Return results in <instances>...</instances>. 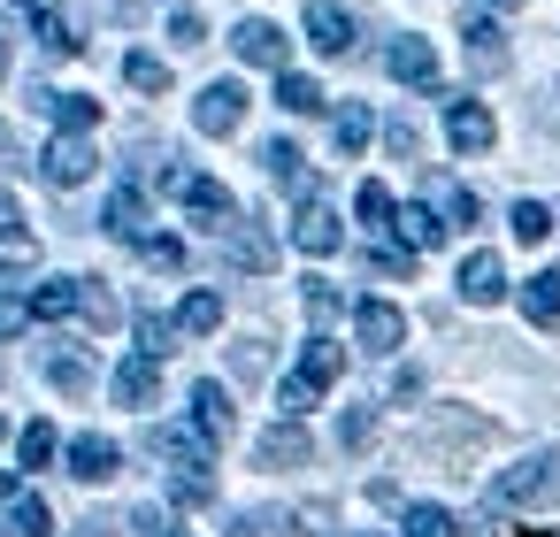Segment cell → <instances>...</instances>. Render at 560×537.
<instances>
[{
	"instance_id": "11a10c76",
	"label": "cell",
	"mask_w": 560,
	"mask_h": 537,
	"mask_svg": "<svg viewBox=\"0 0 560 537\" xmlns=\"http://www.w3.org/2000/svg\"><path fill=\"white\" fill-rule=\"evenodd\" d=\"M545 116H552V124H560V85H552V108H545Z\"/></svg>"
},
{
	"instance_id": "d6986e66",
	"label": "cell",
	"mask_w": 560,
	"mask_h": 537,
	"mask_svg": "<svg viewBox=\"0 0 560 537\" xmlns=\"http://www.w3.org/2000/svg\"><path fill=\"white\" fill-rule=\"evenodd\" d=\"M292 246H300V254H338V246H346V231H338V215H330L323 200H307V208H300V223H292Z\"/></svg>"
},
{
	"instance_id": "5b68a950",
	"label": "cell",
	"mask_w": 560,
	"mask_h": 537,
	"mask_svg": "<svg viewBox=\"0 0 560 537\" xmlns=\"http://www.w3.org/2000/svg\"><path fill=\"white\" fill-rule=\"evenodd\" d=\"M384 70H392L399 85H415V93H438V47H430V39H415V32L384 47Z\"/></svg>"
},
{
	"instance_id": "ee69618b",
	"label": "cell",
	"mask_w": 560,
	"mask_h": 537,
	"mask_svg": "<svg viewBox=\"0 0 560 537\" xmlns=\"http://www.w3.org/2000/svg\"><path fill=\"white\" fill-rule=\"evenodd\" d=\"M139 254H147V269H185V238H139Z\"/></svg>"
},
{
	"instance_id": "6f0895ef",
	"label": "cell",
	"mask_w": 560,
	"mask_h": 537,
	"mask_svg": "<svg viewBox=\"0 0 560 537\" xmlns=\"http://www.w3.org/2000/svg\"><path fill=\"white\" fill-rule=\"evenodd\" d=\"M491 9H522V0H491Z\"/></svg>"
},
{
	"instance_id": "6da1fadb",
	"label": "cell",
	"mask_w": 560,
	"mask_h": 537,
	"mask_svg": "<svg viewBox=\"0 0 560 537\" xmlns=\"http://www.w3.org/2000/svg\"><path fill=\"white\" fill-rule=\"evenodd\" d=\"M338 369H346V346L315 330V338H307V353H300V369L284 376V415H307V407L338 384Z\"/></svg>"
},
{
	"instance_id": "681fc988",
	"label": "cell",
	"mask_w": 560,
	"mask_h": 537,
	"mask_svg": "<svg viewBox=\"0 0 560 537\" xmlns=\"http://www.w3.org/2000/svg\"><path fill=\"white\" fill-rule=\"evenodd\" d=\"M170 39H177V47H208V24H200V9H177V16H170Z\"/></svg>"
},
{
	"instance_id": "5bb4252c",
	"label": "cell",
	"mask_w": 560,
	"mask_h": 537,
	"mask_svg": "<svg viewBox=\"0 0 560 537\" xmlns=\"http://www.w3.org/2000/svg\"><path fill=\"white\" fill-rule=\"evenodd\" d=\"M124 468V453H116V437H101V430H85V437H70V476L78 483H108Z\"/></svg>"
},
{
	"instance_id": "484cf974",
	"label": "cell",
	"mask_w": 560,
	"mask_h": 537,
	"mask_svg": "<svg viewBox=\"0 0 560 537\" xmlns=\"http://www.w3.org/2000/svg\"><path fill=\"white\" fill-rule=\"evenodd\" d=\"M277 108L284 116H323V85L300 78V70H277Z\"/></svg>"
},
{
	"instance_id": "9c48e42d",
	"label": "cell",
	"mask_w": 560,
	"mask_h": 537,
	"mask_svg": "<svg viewBox=\"0 0 560 537\" xmlns=\"http://www.w3.org/2000/svg\"><path fill=\"white\" fill-rule=\"evenodd\" d=\"M177 200H185L192 223H208V231H231V223H238V200H231V185H215V177H185Z\"/></svg>"
},
{
	"instance_id": "9f6ffc18",
	"label": "cell",
	"mask_w": 560,
	"mask_h": 537,
	"mask_svg": "<svg viewBox=\"0 0 560 537\" xmlns=\"http://www.w3.org/2000/svg\"><path fill=\"white\" fill-rule=\"evenodd\" d=\"M0 78H9V47H0Z\"/></svg>"
},
{
	"instance_id": "e575fe53",
	"label": "cell",
	"mask_w": 560,
	"mask_h": 537,
	"mask_svg": "<svg viewBox=\"0 0 560 537\" xmlns=\"http://www.w3.org/2000/svg\"><path fill=\"white\" fill-rule=\"evenodd\" d=\"M223 537H292V514H277V506H254V514H238Z\"/></svg>"
},
{
	"instance_id": "bcb514c9",
	"label": "cell",
	"mask_w": 560,
	"mask_h": 537,
	"mask_svg": "<svg viewBox=\"0 0 560 537\" xmlns=\"http://www.w3.org/2000/svg\"><path fill=\"white\" fill-rule=\"evenodd\" d=\"M384 147H392L399 162H415V154H422V131H415L407 116H392V124H384Z\"/></svg>"
},
{
	"instance_id": "ffe728a7",
	"label": "cell",
	"mask_w": 560,
	"mask_h": 537,
	"mask_svg": "<svg viewBox=\"0 0 560 537\" xmlns=\"http://www.w3.org/2000/svg\"><path fill=\"white\" fill-rule=\"evenodd\" d=\"M47 116H55V131H93L101 124V101L93 93H32Z\"/></svg>"
},
{
	"instance_id": "94428289",
	"label": "cell",
	"mask_w": 560,
	"mask_h": 537,
	"mask_svg": "<svg viewBox=\"0 0 560 537\" xmlns=\"http://www.w3.org/2000/svg\"><path fill=\"white\" fill-rule=\"evenodd\" d=\"M32 9H39V0H32Z\"/></svg>"
},
{
	"instance_id": "30bf717a",
	"label": "cell",
	"mask_w": 560,
	"mask_h": 537,
	"mask_svg": "<svg viewBox=\"0 0 560 537\" xmlns=\"http://www.w3.org/2000/svg\"><path fill=\"white\" fill-rule=\"evenodd\" d=\"M231 47H238V62H254V70H284V32H277L269 16H246V24L231 32Z\"/></svg>"
},
{
	"instance_id": "7402d4cb",
	"label": "cell",
	"mask_w": 560,
	"mask_h": 537,
	"mask_svg": "<svg viewBox=\"0 0 560 537\" xmlns=\"http://www.w3.org/2000/svg\"><path fill=\"white\" fill-rule=\"evenodd\" d=\"M522 315H529L537 330H560V269H537V277L522 284Z\"/></svg>"
},
{
	"instance_id": "f6af8a7d",
	"label": "cell",
	"mask_w": 560,
	"mask_h": 537,
	"mask_svg": "<svg viewBox=\"0 0 560 537\" xmlns=\"http://www.w3.org/2000/svg\"><path fill=\"white\" fill-rule=\"evenodd\" d=\"M0 246H16V254L32 246V223H24V208H16L9 192H0Z\"/></svg>"
},
{
	"instance_id": "52a82bcc",
	"label": "cell",
	"mask_w": 560,
	"mask_h": 537,
	"mask_svg": "<svg viewBox=\"0 0 560 537\" xmlns=\"http://www.w3.org/2000/svg\"><path fill=\"white\" fill-rule=\"evenodd\" d=\"M445 139H453V154H491L499 124H491V108H476V101H445Z\"/></svg>"
},
{
	"instance_id": "680465c9",
	"label": "cell",
	"mask_w": 560,
	"mask_h": 537,
	"mask_svg": "<svg viewBox=\"0 0 560 537\" xmlns=\"http://www.w3.org/2000/svg\"><path fill=\"white\" fill-rule=\"evenodd\" d=\"M0 437H9V415H0Z\"/></svg>"
},
{
	"instance_id": "3957f363",
	"label": "cell",
	"mask_w": 560,
	"mask_h": 537,
	"mask_svg": "<svg viewBox=\"0 0 560 537\" xmlns=\"http://www.w3.org/2000/svg\"><path fill=\"white\" fill-rule=\"evenodd\" d=\"M192 124H200L208 139H231V131L246 124V85H238V78H215V85H200V101H192Z\"/></svg>"
},
{
	"instance_id": "9a60e30c",
	"label": "cell",
	"mask_w": 560,
	"mask_h": 537,
	"mask_svg": "<svg viewBox=\"0 0 560 537\" xmlns=\"http://www.w3.org/2000/svg\"><path fill=\"white\" fill-rule=\"evenodd\" d=\"M101 231H108V238H124V246H139V238H147V200H139V185H116V192H108Z\"/></svg>"
},
{
	"instance_id": "74e56055",
	"label": "cell",
	"mask_w": 560,
	"mask_h": 537,
	"mask_svg": "<svg viewBox=\"0 0 560 537\" xmlns=\"http://www.w3.org/2000/svg\"><path fill=\"white\" fill-rule=\"evenodd\" d=\"M16 453H24V468H47V460H55V422H24Z\"/></svg>"
},
{
	"instance_id": "f5cc1de1",
	"label": "cell",
	"mask_w": 560,
	"mask_h": 537,
	"mask_svg": "<svg viewBox=\"0 0 560 537\" xmlns=\"http://www.w3.org/2000/svg\"><path fill=\"white\" fill-rule=\"evenodd\" d=\"M147 537H185V529H177V522H154V529H147Z\"/></svg>"
},
{
	"instance_id": "7a4b0ae2",
	"label": "cell",
	"mask_w": 560,
	"mask_h": 537,
	"mask_svg": "<svg viewBox=\"0 0 560 537\" xmlns=\"http://www.w3.org/2000/svg\"><path fill=\"white\" fill-rule=\"evenodd\" d=\"M491 506H560V453H529L491 483Z\"/></svg>"
},
{
	"instance_id": "816d5d0a",
	"label": "cell",
	"mask_w": 560,
	"mask_h": 537,
	"mask_svg": "<svg viewBox=\"0 0 560 537\" xmlns=\"http://www.w3.org/2000/svg\"><path fill=\"white\" fill-rule=\"evenodd\" d=\"M108 16H139V9H154V0H101Z\"/></svg>"
},
{
	"instance_id": "ba28073f",
	"label": "cell",
	"mask_w": 560,
	"mask_h": 537,
	"mask_svg": "<svg viewBox=\"0 0 560 537\" xmlns=\"http://www.w3.org/2000/svg\"><path fill=\"white\" fill-rule=\"evenodd\" d=\"M307 453H315V437H307V422L300 415H284L277 430H261V445H254V460L261 468H307Z\"/></svg>"
},
{
	"instance_id": "7c38bea8",
	"label": "cell",
	"mask_w": 560,
	"mask_h": 537,
	"mask_svg": "<svg viewBox=\"0 0 560 537\" xmlns=\"http://www.w3.org/2000/svg\"><path fill=\"white\" fill-rule=\"evenodd\" d=\"M39 170H47V185H85V177H93V147H85V131H62V139L39 154Z\"/></svg>"
},
{
	"instance_id": "cb8c5ba5",
	"label": "cell",
	"mask_w": 560,
	"mask_h": 537,
	"mask_svg": "<svg viewBox=\"0 0 560 537\" xmlns=\"http://www.w3.org/2000/svg\"><path fill=\"white\" fill-rule=\"evenodd\" d=\"M261 162H269V177H277L284 192H300V200H315V177L300 170V147H292V139H269V147H261Z\"/></svg>"
},
{
	"instance_id": "f546056e",
	"label": "cell",
	"mask_w": 560,
	"mask_h": 537,
	"mask_svg": "<svg viewBox=\"0 0 560 537\" xmlns=\"http://www.w3.org/2000/svg\"><path fill=\"white\" fill-rule=\"evenodd\" d=\"M47 384L70 392V399H85V392H93V361H85V353H47Z\"/></svg>"
},
{
	"instance_id": "d590c367",
	"label": "cell",
	"mask_w": 560,
	"mask_h": 537,
	"mask_svg": "<svg viewBox=\"0 0 560 537\" xmlns=\"http://www.w3.org/2000/svg\"><path fill=\"white\" fill-rule=\"evenodd\" d=\"M170 491H177V506H208L215 499V476L208 468H170Z\"/></svg>"
},
{
	"instance_id": "d6a6232c",
	"label": "cell",
	"mask_w": 560,
	"mask_h": 537,
	"mask_svg": "<svg viewBox=\"0 0 560 537\" xmlns=\"http://www.w3.org/2000/svg\"><path fill=\"white\" fill-rule=\"evenodd\" d=\"M438 215H445V231H468V223L483 215V200H476L468 185H438Z\"/></svg>"
},
{
	"instance_id": "1f68e13d",
	"label": "cell",
	"mask_w": 560,
	"mask_h": 537,
	"mask_svg": "<svg viewBox=\"0 0 560 537\" xmlns=\"http://www.w3.org/2000/svg\"><path fill=\"white\" fill-rule=\"evenodd\" d=\"M330 139H338V154H361V147L376 139V116H369V108H338V124H330Z\"/></svg>"
},
{
	"instance_id": "8992f818",
	"label": "cell",
	"mask_w": 560,
	"mask_h": 537,
	"mask_svg": "<svg viewBox=\"0 0 560 537\" xmlns=\"http://www.w3.org/2000/svg\"><path fill=\"white\" fill-rule=\"evenodd\" d=\"M353 338H361V353H392L407 338V315L392 300H353Z\"/></svg>"
},
{
	"instance_id": "4dcf8cb0",
	"label": "cell",
	"mask_w": 560,
	"mask_h": 537,
	"mask_svg": "<svg viewBox=\"0 0 560 537\" xmlns=\"http://www.w3.org/2000/svg\"><path fill=\"white\" fill-rule=\"evenodd\" d=\"M78 315H85L93 330H116V315H124V307H116V292H108V284L78 277Z\"/></svg>"
},
{
	"instance_id": "277c9868",
	"label": "cell",
	"mask_w": 560,
	"mask_h": 537,
	"mask_svg": "<svg viewBox=\"0 0 560 537\" xmlns=\"http://www.w3.org/2000/svg\"><path fill=\"white\" fill-rule=\"evenodd\" d=\"M0 506H9V522H16V537H55V506L9 468V476H0Z\"/></svg>"
},
{
	"instance_id": "44dd1931",
	"label": "cell",
	"mask_w": 560,
	"mask_h": 537,
	"mask_svg": "<svg viewBox=\"0 0 560 537\" xmlns=\"http://www.w3.org/2000/svg\"><path fill=\"white\" fill-rule=\"evenodd\" d=\"M392 231H399V246H415V254H430V246H445V238H453L438 208H399V215H392Z\"/></svg>"
},
{
	"instance_id": "f35d334b",
	"label": "cell",
	"mask_w": 560,
	"mask_h": 537,
	"mask_svg": "<svg viewBox=\"0 0 560 537\" xmlns=\"http://www.w3.org/2000/svg\"><path fill=\"white\" fill-rule=\"evenodd\" d=\"M399 537H453V514H445V506H407Z\"/></svg>"
},
{
	"instance_id": "7dc6e473",
	"label": "cell",
	"mask_w": 560,
	"mask_h": 537,
	"mask_svg": "<svg viewBox=\"0 0 560 537\" xmlns=\"http://www.w3.org/2000/svg\"><path fill=\"white\" fill-rule=\"evenodd\" d=\"M369 269H376V277H415V246H376Z\"/></svg>"
},
{
	"instance_id": "ac0fdd59",
	"label": "cell",
	"mask_w": 560,
	"mask_h": 537,
	"mask_svg": "<svg viewBox=\"0 0 560 537\" xmlns=\"http://www.w3.org/2000/svg\"><path fill=\"white\" fill-rule=\"evenodd\" d=\"M231 422H238L231 392H223V384H192V430H200L208 445H223V437H231Z\"/></svg>"
},
{
	"instance_id": "2e32d148",
	"label": "cell",
	"mask_w": 560,
	"mask_h": 537,
	"mask_svg": "<svg viewBox=\"0 0 560 537\" xmlns=\"http://www.w3.org/2000/svg\"><path fill=\"white\" fill-rule=\"evenodd\" d=\"M460 300H468V307H499V300H506L499 254H468V261H460Z\"/></svg>"
},
{
	"instance_id": "ab89813d",
	"label": "cell",
	"mask_w": 560,
	"mask_h": 537,
	"mask_svg": "<svg viewBox=\"0 0 560 537\" xmlns=\"http://www.w3.org/2000/svg\"><path fill=\"white\" fill-rule=\"evenodd\" d=\"M353 208H361V223H369V231H384V223H392V215H399V208H392V192H384V185H361V192H353Z\"/></svg>"
},
{
	"instance_id": "4316f807",
	"label": "cell",
	"mask_w": 560,
	"mask_h": 537,
	"mask_svg": "<svg viewBox=\"0 0 560 537\" xmlns=\"http://www.w3.org/2000/svg\"><path fill=\"white\" fill-rule=\"evenodd\" d=\"M32 315H39V323L78 315V277H47V284H32Z\"/></svg>"
},
{
	"instance_id": "83f0119b",
	"label": "cell",
	"mask_w": 560,
	"mask_h": 537,
	"mask_svg": "<svg viewBox=\"0 0 560 537\" xmlns=\"http://www.w3.org/2000/svg\"><path fill=\"white\" fill-rule=\"evenodd\" d=\"M177 330H185V338H208V330H223V292H185V307H177Z\"/></svg>"
},
{
	"instance_id": "8d00e7d4",
	"label": "cell",
	"mask_w": 560,
	"mask_h": 537,
	"mask_svg": "<svg viewBox=\"0 0 560 537\" xmlns=\"http://www.w3.org/2000/svg\"><path fill=\"white\" fill-rule=\"evenodd\" d=\"M124 78H131L139 93H170V62H162V55H131V62H124Z\"/></svg>"
},
{
	"instance_id": "db71d44e",
	"label": "cell",
	"mask_w": 560,
	"mask_h": 537,
	"mask_svg": "<svg viewBox=\"0 0 560 537\" xmlns=\"http://www.w3.org/2000/svg\"><path fill=\"white\" fill-rule=\"evenodd\" d=\"M9 284H16V269H9V261H0V292H9Z\"/></svg>"
},
{
	"instance_id": "60d3db41",
	"label": "cell",
	"mask_w": 560,
	"mask_h": 537,
	"mask_svg": "<svg viewBox=\"0 0 560 537\" xmlns=\"http://www.w3.org/2000/svg\"><path fill=\"white\" fill-rule=\"evenodd\" d=\"M170 346H177V323L147 307V315H139V353H170Z\"/></svg>"
},
{
	"instance_id": "f907efd6",
	"label": "cell",
	"mask_w": 560,
	"mask_h": 537,
	"mask_svg": "<svg viewBox=\"0 0 560 537\" xmlns=\"http://www.w3.org/2000/svg\"><path fill=\"white\" fill-rule=\"evenodd\" d=\"M231 361H238V376H261V369H269V353H261V346H238Z\"/></svg>"
},
{
	"instance_id": "d4e9b609",
	"label": "cell",
	"mask_w": 560,
	"mask_h": 537,
	"mask_svg": "<svg viewBox=\"0 0 560 537\" xmlns=\"http://www.w3.org/2000/svg\"><path fill=\"white\" fill-rule=\"evenodd\" d=\"M154 453H162L170 468H208V453H215V445H208L200 430H154Z\"/></svg>"
},
{
	"instance_id": "4fadbf2b",
	"label": "cell",
	"mask_w": 560,
	"mask_h": 537,
	"mask_svg": "<svg viewBox=\"0 0 560 537\" xmlns=\"http://www.w3.org/2000/svg\"><path fill=\"white\" fill-rule=\"evenodd\" d=\"M223 254H231V269H246V277H269V269H277V246H269L261 223H231V231H223Z\"/></svg>"
},
{
	"instance_id": "e0dca14e",
	"label": "cell",
	"mask_w": 560,
	"mask_h": 537,
	"mask_svg": "<svg viewBox=\"0 0 560 537\" xmlns=\"http://www.w3.org/2000/svg\"><path fill=\"white\" fill-rule=\"evenodd\" d=\"M154 392H162V353L116 361V399H124V407H154Z\"/></svg>"
},
{
	"instance_id": "8fae6325",
	"label": "cell",
	"mask_w": 560,
	"mask_h": 537,
	"mask_svg": "<svg viewBox=\"0 0 560 537\" xmlns=\"http://www.w3.org/2000/svg\"><path fill=\"white\" fill-rule=\"evenodd\" d=\"M460 39H468V70H476V78H506V32H499L491 16H468Z\"/></svg>"
},
{
	"instance_id": "c3c4849f",
	"label": "cell",
	"mask_w": 560,
	"mask_h": 537,
	"mask_svg": "<svg viewBox=\"0 0 560 537\" xmlns=\"http://www.w3.org/2000/svg\"><path fill=\"white\" fill-rule=\"evenodd\" d=\"M338 307H346V300H338V284L307 277V315H315V323H338Z\"/></svg>"
},
{
	"instance_id": "f1b7e54d",
	"label": "cell",
	"mask_w": 560,
	"mask_h": 537,
	"mask_svg": "<svg viewBox=\"0 0 560 537\" xmlns=\"http://www.w3.org/2000/svg\"><path fill=\"white\" fill-rule=\"evenodd\" d=\"M32 24H39V47L47 55H78L85 39H78V16H62V9H32Z\"/></svg>"
},
{
	"instance_id": "603a6c76",
	"label": "cell",
	"mask_w": 560,
	"mask_h": 537,
	"mask_svg": "<svg viewBox=\"0 0 560 537\" xmlns=\"http://www.w3.org/2000/svg\"><path fill=\"white\" fill-rule=\"evenodd\" d=\"M307 47H315V55H346V47H353V16H338L330 0H315V16H307Z\"/></svg>"
},
{
	"instance_id": "91938a15",
	"label": "cell",
	"mask_w": 560,
	"mask_h": 537,
	"mask_svg": "<svg viewBox=\"0 0 560 537\" xmlns=\"http://www.w3.org/2000/svg\"><path fill=\"white\" fill-rule=\"evenodd\" d=\"M522 537H545V529H522Z\"/></svg>"
},
{
	"instance_id": "836d02e7",
	"label": "cell",
	"mask_w": 560,
	"mask_h": 537,
	"mask_svg": "<svg viewBox=\"0 0 560 537\" xmlns=\"http://www.w3.org/2000/svg\"><path fill=\"white\" fill-rule=\"evenodd\" d=\"M506 223H514V238H522V246H545V238H552V208H545V200H514V215H506Z\"/></svg>"
},
{
	"instance_id": "b9f144b4",
	"label": "cell",
	"mask_w": 560,
	"mask_h": 537,
	"mask_svg": "<svg viewBox=\"0 0 560 537\" xmlns=\"http://www.w3.org/2000/svg\"><path fill=\"white\" fill-rule=\"evenodd\" d=\"M369 437H376V415H369V407H346V415H338V445H346V453H361Z\"/></svg>"
},
{
	"instance_id": "7bdbcfd3",
	"label": "cell",
	"mask_w": 560,
	"mask_h": 537,
	"mask_svg": "<svg viewBox=\"0 0 560 537\" xmlns=\"http://www.w3.org/2000/svg\"><path fill=\"white\" fill-rule=\"evenodd\" d=\"M32 323H39V315H32V300H24V292H0V338H24Z\"/></svg>"
}]
</instances>
